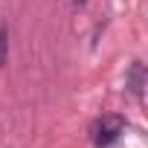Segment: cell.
I'll list each match as a JSON object with an SVG mask.
<instances>
[{
    "label": "cell",
    "instance_id": "obj_2",
    "mask_svg": "<svg viewBox=\"0 0 148 148\" xmlns=\"http://www.w3.org/2000/svg\"><path fill=\"white\" fill-rule=\"evenodd\" d=\"M3 47H6V41H3V32H0V61H3Z\"/></svg>",
    "mask_w": 148,
    "mask_h": 148
},
{
    "label": "cell",
    "instance_id": "obj_1",
    "mask_svg": "<svg viewBox=\"0 0 148 148\" xmlns=\"http://www.w3.org/2000/svg\"><path fill=\"white\" fill-rule=\"evenodd\" d=\"M122 131H125V119H122V116H113V113H108V116L96 119V125L90 128V134H93V142H96L99 148H105V145L116 142Z\"/></svg>",
    "mask_w": 148,
    "mask_h": 148
}]
</instances>
